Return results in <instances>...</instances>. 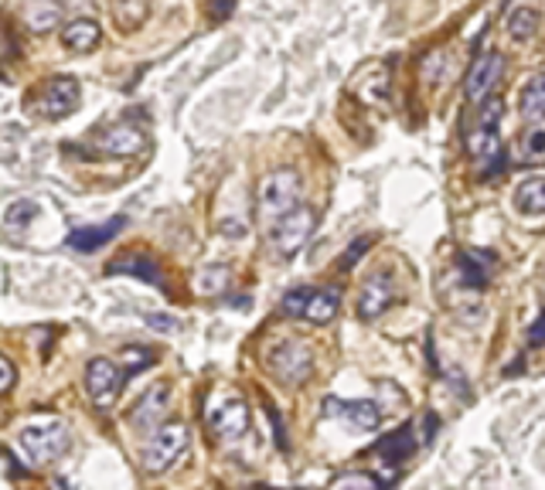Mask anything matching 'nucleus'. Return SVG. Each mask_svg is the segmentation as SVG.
I'll list each match as a JSON object with an SVG mask.
<instances>
[{
	"mask_svg": "<svg viewBox=\"0 0 545 490\" xmlns=\"http://www.w3.org/2000/svg\"><path fill=\"white\" fill-rule=\"evenodd\" d=\"M14 382H17V368L0 354V395H7L14 388Z\"/></svg>",
	"mask_w": 545,
	"mask_h": 490,
	"instance_id": "nucleus-31",
	"label": "nucleus"
},
{
	"mask_svg": "<svg viewBox=\"0 0 545 490\" xmlns=\"http://www.w3.org/2000/svg\"><path fill=\"white\" fill-rule=\"evenodd\" d=\"M519 109H521V117L525 119H532V123H545V72L532 76L525 86H521Z\"/></svg>",
	"mask_w": 545,
	"mask_h": 490,
	"instance_id": "nucleus-21",
	"label": "nucleus"
},
{
	"mask_svg": "<svg viewBox=\"0 0 545 490\" xmlns=\"http://www.w3.org/2000/svg\"><path fill=\"white\" fill-rule=\"evenodd\" d=\"M266 413H270L272 426H276V443H280V450H286L290 443H286V433H283V423H280V413H276V405H266Z\"/></svg>",
	"mask_w": 545,
	"mask_h": 490,
	"instance_id": "nucleus-33",
	"label": "nucleus"
},
{
	"mask_svg": "<svg viewBox=\"0 0 545 490\" xmlns=\"http://www.w3.org/2000/svg\"><path fill=\"white\" fill-rule=\"evenodd\" d=\"M375 453L382 460H389V464H403L416 453V436H413V426H399L396 433L389 436H382L375 443Z\"/></svg>",
	"mask_w": 545,
	"mask_h": 490,
	"instance_id": "nucleus-19",
	"label": "nucleus"
},
{
	"mask_svg": "<svg viewBox=\"0 0 545 490\" xmlns=\"http://www.w3.org/2000/svg\"><path fill=\"white\" fill-rule=\"evenodd\" d=\"M208 426L219 439H242L249 433V402L239 395H225L208 409Z\"/></svg>",
	"mask_w": 545,
	"mask_h": 490,
	"instance_id": "nucleus-10",
	"label": "nucleus"
},
{
	"mask_svg": "<svg viewBox=\"0 0 545 490\" xmlns=\"http://www.w3.org/2000/svg\"><path fill=\"white\" fill-rule=\"evenodd\" d=\"M123 229H127V219H113V221H103V225H82L76 232H68L66 245H72L76 252H99V249L113 242Z\"/></svg>",
	"mask_w": 545,
	"mask_h": 490,
	"instance_id": "nucleus-13",
	"label": "nucleus"
},
{
	"mask_svg": "<svg viewBox=\"0 0 545 490\" xmlns=\"http://www.w3.org/2000/svg\"><path fill=\"white\" fill-rule=\"evenodd\" d=\"M457 266H460V272H464V283L468 286H474V290H484V286H488V270L480 266L478 256L460 252V256H457Z\"/></svg>",
	"mask_w": 545,
	"mask_h": 490,
	"instance_id": "nucleus-27",
	"label": "nucleus"
},
{
	"mask_svg": "<svg viewBox=\"0 0 545 490\" xmlns=\"http://www.w3.org/2000/svg\"><path fill=\"white\" fill-rule=\"evenodd\" d=\"M392 300H396L392 276L389 272H375V276L362 286V293H358V317H362V321H378V317L392 307Z\"/></svg>",
	"mask_w": 545,
	"mask_h": 490,
	"instance_id": "nucleus-12",
	"label": "nucleus"
},
{
	"mask_svg": "<svg viewBox=\"0 0 545 490\" xmlns=\"http://www.w3.org/2000/svg\"><path fill=\"white\" fill-rule=\"evenodd\" d=\"M106 272H113V276H137V280H143V283L150 286H164V270L150 256H123Z\"/></svg>",
	"mask_w": 545,
	"mask_h": 490,
	"instance_id": "nucleus-18",
	"label": "nucleus"
},
{
	"mask_svg": "<svg viewBox=\"0 0 545 490\" xmlns=\"http://www.w3.org/2000/svg\"><path fill=\"white\" fill-rule=\"evenodd\" d=\"M188 426L184 423H164V426L154 429L150 443L143 446V470L147 474H164L170 466L181 460V453L188 450Z\"/></svg>",
	"mask_w": 545,
	"mask_h": 490,
	"instance_id": "nucleus-5",
	"label": "nucleus"
},
{
	"mask_svg": "<svg viewBox=\"0 0 545 490\" xmlns=\"http://www.w3.org/2000/svg\"><path fill=\"white\" fill-rule=\"evenodd\" d=\"M331 490H389V487L378 477H372V474H341L331 484Z\"/></svg>",
	"mask_w": 545,
	"mask_h": 490,
	"instance_id": "nucleus-28",
	"label": "nucleus"
},
{
	"mask_svg": "<svg viewBox=\"0 0 545 490\" xmlns=\"http://www.w3.org/2000/svg\"><path fill=\"white\" fill-rule=\"evenodd\" d=\"M300 194H303V184H300L297 170H272L266 174L256 191V211L266 225H272L276 219H283L286 211H293L300 205Z\"/></svg>",
	"mask_w": 545,
	"mask_h": 490,
	"instance_id": "nucleus-3",
	"label": "nucleus"
},
{
	"mask_svg": "<svg viewBox=\"0 0 545 490\" xmlns=\"http://www.w3.org/2000/svg\"><path fill=\"white\" fill-rule=\"evenodd\" d=\"M249 490H272V487H249Z\"/></svg>",
	"mask_w": 545,
	"mask_h": 490,
	"instance_id": "nucleus-37",
	"label": "nucleus"
},
{
	"mask_svg": "<svg viewBox=\"0 0 545 490\" xmlns=\"http://www.w3.org/2000/svg\"><path fill=\"white\" fill-rule=\"evenodd\" d=\"M368 249H372V235H362V239H355V242L348 245V252H344V256L338 259V266L344 272L351 270V266H355V262H358V259L365 256V252H368Z\"/></svg>",
	"mask_w": 545,
	"mask_h": 490,
	"instance_id": "nucleus-30",
	"label": "nucleus"
},
{
	"mask_svg": "<svg viewBox=\"0 0 545 490\" xmlns=\"http://www.w3.org/2000/svg\"><path fill=\"white\" fill-rule=\"evenodd\" d=\"M525 147H529V154H545V129H535V133H529Z\"/></svg>",
	"mask_w": 545,
	"mask_h": 490,
	"instance_id": "nucleus-34",
	"label": "nucleus"
},
{
	"mask_svg": "<svg viewBox=\"0 0 545 490\" xmlns=\"http://www.w3.org/2000/svg\"><path fill=\"white\" fill-rule=\"evenodd\" d=\"M109 14L123 31H133L150 17V0H109Z\"/></svg>",
	"mask_w": 545,
	"mask_h": 490,
	"instance_id": "nucleus-22",
	"label": "nucleus"
},
{
	"mask_svg": "<svg viewBox=\"0 0 545 490\" xmlns=\"http://www.w3.org/2000/svg\"><path fill=\"white\" fill-rule=\"evenodd\" d=\"M232 11H235V0H211V17L225 21V17H229Z\"/></svg>",
	"mask_w": 545,
	"mask_h": 490,
	"instance_id": "nucleus-35",
	"label": "nucleus"
},
{
	"mask_svg": "<svg viewBox=\"0 0 545 490\" xmlns=\"http://www.w3.org/2000/svg\"><path fill=\"white\" fill-rule=\"evenodd\" d=\"M529 344L532 348H542L545 344V310L539 313V321L532 323V331H529Z\"/></svg>",
	"mask_w": 545,
	"mask_h": 490,
	"instance_id": "nucleus-32",
	"label": "nucleus"
},
{
	"mask_svg": "<svg viewBox=\"0 0 545 490\" xmlns=\"http://www.w3.org/2000/svg\"><path fill=\"white\" fill-rule=\"evenodd\" d=\"M99 41H103V27H99V21H92V17H76V21H68V25L62 27V45H66L72 55L96 52Z\"/></svg>",
	"mask_w": 545,
	"mask_h": 490,
	"instance_id": "nucleus-14",
	"label": "nucleus"
},
{
	"mask_svg": "<svg viewBox=\"0 0 545 490\" xmlns=\"http://www.w3.org/2000/svg\"><path fill=\"white\" fill-rule=\"evenodd\" d=\"M35 219H38V205H35V201H27V198H17V201H11V205L4 208V225L14 229V232L27 229Z\"/></svg>",
	"mask_w": 545,
	"mask_h": 490,
	"instance_id": "nucleus-26",
	"label": "nucleus"
},
{
	"mask_svg": "<svg viewBox=\"0 0 545 490\" xmlns=\"http://www.w3.org/2000/svg\"><path fill=\"white\" fill-rule=\"evenodd\" d=\"M68 426L58 419H35L17 433V453L27 466H48L68 450Z\"/></svg>",
	"mask_w": 545,
	"mask_h": 490,
	"instance_id": "nucleus-2",
	"label": "nucleus"
},
{
	"mask_svg": "<svg viewBox=\"0 0 545 490\" xmlns=\"http://www.w3.org/2000/svg\"><path fill=\"white\" fill-rule=\"evenodd\" d=\"M99 150L106 157H137L147 150V129L137 127V123H113V127L106 129L103 137H99Z\"/></svg>",
	"mask_w": 545,
	"mask_h": 490,
	"instance_id": "nucleus-11",
	"label": "nucleus"
},
{
	"mask_svg": "<svg viewBox=\"0 0 545 490\" xmlns=\"http://www.w3.org/2000/svg\"><path fill=\"white\" fill-rule=\"evenodd\" d=\"M539 25H542V14H539V7H532V4H515V7L508 11V17H505L508 35H511L515 41L535 38Z\"/></svg>",
	"mask_w": 545,
	"mask_h": 490,
	"instance_id": "nucleus-20",
	"label": "nucleus"
},
{
	"mask_svg": "<svg viewBox=\"0 0 545 490\" xmlns=\"http://www.w3.org/2000/svg\"><path fill=\"white\" fill-rule=\"evenodd\" d=\"M150 323H157V331H174V321H170V317H150Z\"/></svg>",
	"mask_w": 545,
	"mask_h": 490,
	"instance_id": "nucleus-36",
	"label": "nucleus"
},
{
	"mask_svg": "<svg viewBox=\"0 0 545 490\" xmlns=\"http://www.w3.org/2000/svg\"><path fill=\"white\" fill-rule=\"evenodd\" d=\"M127 385V372L109 358H92L86 368V392L96 409H113V402L119 399V392Z\"/></svg>",
	"mask_w": 545,
	"mask_h": 490,
	"instance_id": "nucleus-8",
	"label": "nucleus"
},
{
	"mask_svg": "<svg viewBox=\"0 0 545 490\" xmlns=\"http://www.w3.org/2000/svg\"><path fill=\"white\" fill-rule=\"evenodd\" d=\"M170 399V388L168 385H154L147 395H143L137 405H133V426L137 429H154L160 423V415H164V405Z\"/></svg>",
	"mask_w": 545,
	"mask_h": 490,
	"instance_id": "nucleus-17",
	"label": "nucleus"
},
{
	"mask_svg": "<svg viewBox=\"0 0 545 490\" xmlns=\"http://www.w3.org/2000/svg\"><path fill=\"white\" fill-rule=\"evenodd\" d=\"M324 413L341 415V419H348L351 426H358V429H375L378 419H382V409H378L375 402H365V399H355V402L324 399Z\"/></svg>",
	"mask_w": 545,
	"mask_h": 490,
	"instance_id": "nucleus-15",
	"label": "nucleus"
},
{
	"mask_svg": "<svg viewBox=\"0 0 545 490\" xmlns=\"http://www.w3.org/2000/svg\"><path fill=\"white\" fill-rule=\"evenodd\" d=\"M123 354H127V374H137L157 362V354L150 348H127Z\"/></svg>",
	"mask_w": 545,
	"mask_h": 490,
	"instance_id": "nucleus-29",
	"label": "nucleus"
},
{
	"mask_svg": "<svg viewBox=\"0 0 545 490\" xmlns=\"http://www.w3.org/2000/svg\"><path fill=\"white\" fill-rule=\"evenodd\" d=\"M501 113H505V103L501 99H488L480 103V117H478V129L470 137V154L478 160L480 178H494L508 168V154H505V143H501Z\"/></svg>",
	"mask_w": 545,
	"mask_h": 490,
	"instance_id": "nucleus-1",
	"label": "nucleus"
},
{
	"mask_svg": "<svg viewBox=\"0 0 545 490\" xmlns=\"http://www.w3.org/2000/svg\"><path fill=\"white\" fill-rule=\"evenodd\" d=\"M78 99H82V86H78L76 78L55 76L38 89L35 109H38L45 119H68L78 109Z\"/></svg>",
	"mask_w": 545,
	"mask_h": 490,
	"instance_id": "nucleus-7",
	"label": "nucleus"
},
{
	"mask_svg": "<svg viewBox=\"0 0 545 490\" xmlns=\"http://www.w3.org/2000/svg\"><path fill=\"white\" fill-rule=\"evenodd\" d=\"M58 21H62V11H58V4H52V0H31L25 7V25L35 35H45V31L58 27Z\"/></svg>",
	"mask_w": 545,
	"mask_h": 490,
	"instance_id": "nucleus-23",
	"label": "nucleus"
},
{
	"mask_svg": "<svg viewBox=\"0 0 545 490\" xmlns=\"http://www.w3.org/2000/svg\"><path fill=\"white\" fill-rule=\"evenodd\" d=\"M229 286V266H208L195 276V290L201 297H219Z\"/></svg>",
	"mask_w": 545,
	"mask_h": 490,
	"instance_id": "nucleus-25",
	"label": "nucleus"
},
{
	"mask_svg": "<svg viewBox=\"0 0 545 490\" xmlns=\"http://www.w3.org/2000/svg\"><path fill=\"white\" fill-rule=\"evenodd\" d=\"M505 76V55L501 52H480L470 65L468 78H464V96L468 103L480 106L491 99V92L498 89V82Z\"/></svg>",
	"mask_w": 545,
	"mask_h": 490,
	"instance_id": "nucleus-9",
	"label": "nucleus"
},
{
	"mask_svg": "<svg viewBox=\"0 0 545 490\" xmlns=\"http://www.w3.org/2000/svg\"><path fill=\"white\" fill-rule=\"evenodd\" d=\"M515 208L521 215H545V178H529L515 188Z\"/></svg>",
	"mask_w": 545,
	"mask_h": 490,
	"instance_id": "nucleus-24",
	"label": "nucleus"
},
{
	"mask_svg": "<svg viewBox=\"0 0 545 490\" xmlns=\"http://www.w3.org/2000/svg\"><path fill=\"white\" fill-rule=\"evenodd\" d=\"M314 229H317V211L314 208L297 205L293 211H286L283 219H276L270 225V245L280 259H293L311 242Z\"/></svg>",
	"mask_w": 545,
	"mask_h": 490,
	"instance_id": "nucleus-4",
	"label": "nucleus"
},
{
	"mask_svg": "<svg viewBox=\"0 0 545 490\" xmlns=\"http://www.w3.org/2000/svg\"><path fill=\"white\" fill-rule=\"evenodd\" d=\"M338 307H341V293L338 290H314L307 293L303 300V310H300V321L307 323H331L338 317Z\"/></svg>",
	"mask_w": 545,
	"mask_h": 490,
	"instance_id": "nucleus-16",
	"label": "nucleus"
},
{
	"mask_svg": "<svg viewBox=\"0 0 545 490\" xmlns=\"http://www.w3.org/2000/svg\"><path fill=\"white\" fill-rule=\"evenodd\" d=\"M270 372L283 382V385H303L314 372V354L307 344L300 341H280L276 348H270Z\"/></svg>",
	"mask_w": 545,
	"mask_h": 490,
	"instance_id": "nucleus-6",
	"label": "nucleus"
}]
</instances>
